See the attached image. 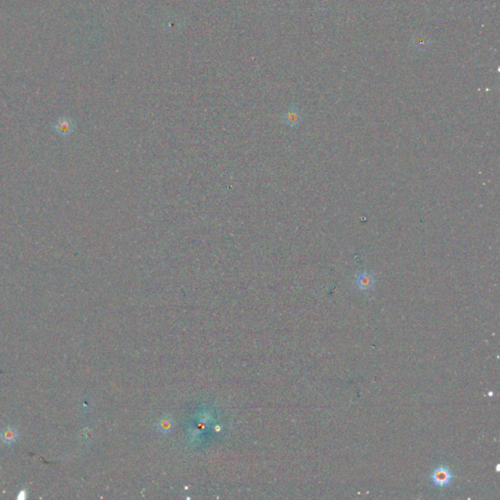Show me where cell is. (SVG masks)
Masks as SVG:
<instances>
[{"instance_id": "277c9868", "label": "cell", "mask_w": 500, "mask_h": 500, "mask_svg": "<svg viewBox=\"0 0 500 500\" xmlns=\"http://www.w3.org/2000/svg\"><path fill=\"white\" fill-rule=\"evenodd\" d=\"M17 431L12 427H7L0 433V439L5 444H12L17 440Z\"/></svg>"}, {"instance_id": "7a4b0ae2", "label": "cell", "mask_w": 500, "mask_h": 500, "mask_svg": "<svg viewBox=\"0 0 500 500\" xmlns=\"http://www.w3.org/2000/svg\"><path fill=\"white\" fill-rule=\"evenodd\" d=\"M374 277L372 274L365 271L359 274L356 278V287L362 291H368L371 289L374 285Z\"/></svg>"}, {"instance_id": "3957f363", "label": "cell", "mask_w": 500, "mask_h": 500, "mask_svg": "<svg viewBox=\"0 0 500 500\" xmlns=\"http://www.w3.org/2000/svg\"><path fill=\"white\" fill-rule=\"evenodd\" d=\"M302 120V114L298 108L291 107L283 114V122L289 127H296Z\"/></svg>"}, {"instance_id": "6da1fadb", "label": "cell", "mask_w": 500, "mask_h": 500, "mask_svg": "<svg viewBox=\"0 0 500 500\" xmlns=\"http://www.w3.org/2000/svg\"><path fill=\"white\" fill-rule=\"evenodd\" d=\"M453 476L450 470L445 466H439L431 474V481L436 487H446L452 481Z\"/></svg>"}]
</instances>
